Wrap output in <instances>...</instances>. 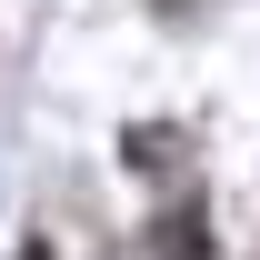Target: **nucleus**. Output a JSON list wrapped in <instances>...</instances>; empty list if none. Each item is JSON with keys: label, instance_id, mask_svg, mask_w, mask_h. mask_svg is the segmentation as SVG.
<instances>
[{"label": "nucleus", "instance_id": "1", "mask_svg": "<svg viewBox=\"0 0 260 260\" xmlns=\"http://www.w3.org/2000/svg\"><path fill=\"white\" fill-rule=\"evenodd\" d=\"M150 250H160V260H210V250H200V220H190V210H160Z\"/></svg>", "mask_w": 260, "mask_h": 260}, {"label": "nucleus", "instance_id": "2", "mask_svg": "<svg viewBox=\"0 0 260 260\" xmlns=\"http://www.w3.org/2000/svg\"><path fill=\"white\" fill-rule=\"evenodd\" d=\"M20 260H50V240H30V250H20Z\"/></svg>", "mask_w": 260, "mask_h": 260}]
</instances>
